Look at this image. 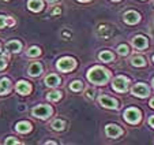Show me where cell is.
I'll return each instance as SVG.
<instances>
[{"instance_id": "1", "label": "cell", "mask_w": 154, "mask_h": 145, "mask_svg": "<svg viewBox=\"0 0 154 145\" xmlns=\"http://www.w3.org/2000/svg\"><path fill=\"white\" fill-rule=\"evenodd\" d=\"M109 78H111V72L100 66H94L87 71V79H89L91 84L105 85L109 81Z\"/></svg>"}, {"instance_id": "2", "label": "cell", "mask_w": 154, "mask_h": 145, "mask_svg": "<svg viewBox=\"0 0 154 145\" xmlns=\"http://www.w3.org/2000/svg\"><path fill=\"white\" fill-rule=\"evenodd\" d=\"M56 67H57V70H60V71H71V70H74L76 67V60L74 58H70V56H66V58H61L57 60V63H56Z\"/></svg>"}, {"instance_id": "3", "label": "cell", "mask_w": 154, "mask_h": 145, "mask_svg": "<svg viewBox=\"0 0 154 145\" xmlns=\"http://www.w3.org/2000/svg\"><path fill=\"white\" fill-rule=\"evenodd\" d=\"M52 112H53L52 107H51V105H45V104L37 105V107H34L32 111L33 116H35V118H38V119H48L52 115Z\"/></svg>"}, {"instance_id": "4", "label": "cell", "mask_w": 154, "mask_h": 145, "mask_svg": "<svg viewBox=\"0 0 154 145\" xmlns=\"http://www.w3.org/2000/svg\"><path fill=\"white\" fill-rule=\"evenodd\" d=\"M140 118H142V114H140V111L138 108L131 107L128 110H125V112H124V119L128 123H131V125L138 123L140 121Z\"/></svg>"}, {"instance_id": "5", "label": "cell", "mask_w": 154, "mask_h": 145, "mask_svg": "<svg viewBox=\"0 0 154 145\" xmlns=\"http://www.w3.org/2000/svg\"><path fill=\"white\" fill-rule=\"evenodd\" d=\"M128 84H130L128 78H125V77H123V76H119L113 79V84L112 85H113V89L116 90V92L124 93V92H127V89H128Z\"/></svg>"}, {"instance_id": "6", "label": "cell", "mask_w": 154, "mask_h": 145, "mask_svg": "<svg viewBox=\"0 0 154 145\" xmlns=\"http://www.w3.org/2000/svg\"><path fill=\"white\" fill-rule=\"evenodd\" d=\"M131 92H132V95L137 96V97H147L149 96V86L145 84H137L132 89H131Z\"/></svg>"}, {"instance_id": "7", "label": "cell", "mask_w": 154, "mask_h": 145, "mask_svg": "<svg viewBox=\"0 0 154 145\" xmlns=\"http://www.w3.org/2000/svg\"><path fill=\"white\" fill-rule=\"evenodd\" d=\"M105 133H106L108 137H111V138H117L119 136H122L123 131L117 125H106Z\"/></svg>"}, {"instance_id": "8", "label": "cell", "mask_w": 154, "mask_h": 145, "mask_svg": "<svg viewBox=\"0 0 154 145\" xmlns=\"http://www.w3.org/2000/svg\"><path fill=\"white\" fill-rule=\"evenodd\" d=\"M15 89H17V92L19 93V95L26 96L32 92V85H30L27 81H19L17 84V86H15Z\"/></svg>"}, {"instance_id": "9", "label": "cell", "mask_w": 154, "mask_h": 145, "mask_svg": "<svg viewBox=\"0 0 154 145\" xmlns=\"http://www.w3.org/2000/svg\"><path fill=\"white\" fill-rule=\"evenodd\" d=\"M124 21L128 25H135L140 21V15L137 11H127L124 14Z\"/></svg>"}, {"instance_id": "10", "label": "cell", "mask_w": 154, "mask_h": 145, "mask_svg": "<svg viewBox=\"0 0 154 145\" xmlns=\"http://www.w3.org/2000/svg\"><path fill=\"white\" fill-rule=\"evenodd\" d=\"M100 104L105 108H117V102L108 96H100Z\"/></svg>"}, {"instance_id": "11", "label": "cell", "mask_w": 154, "mask_h": 145, "mask_svg": "<svg viewBox=\"0 0 154 145\" xmlns=\"http://www.w3.org/2000/svg\"><path fill=\"white\" fill-rule=\"evenodd\" d=\"M132 45H134L137 50H146L149 45L147 38L143 37V36H137V37L132 40Z\"/></svg>"}, {"instance_id": "12", "label": "cell", "mask_w": 154, "mask_h": 145, "mask_svg": "<svg viewBox=\"0 0 154 145\" xmlns=\"http://www.w3.org/2000/svg\"><path fill=\"white\" fill-rule=\"evenodd\" d=\"M15 130L20 134H26L29 131H32V123L27 122V121H22V122H18L15 126Z\"/></svg>"}, {"instance_id": "13", "label": "cell", "mask_w": 154, "mask_h": 145, "mask_svg": "<svg viewBox=\"0 0 154 145\" xmlns=\"http://www.w3.org/2000/svg\"><path fill=\"white\" fill-rule=\"evenodd\" d=\"M11 81L8 78H2L0 79V96L3 95H7V93L11 92Z\"/></svg>"}, {"instance_id": "14", "label": "cell", "mask_w": 154, "mask_h": 145, "mask_svg": "<svg viewBox=\"0 0 154 145\" xmlns=\"http://www.w3.org/2000/svg\"><path fill=\"white\" fill-rule=\"evenodd\" d=\"M6 50L8 51V52H19L20 50H22V44H20V41L18 40H11L8 41V43L6 44Z\"/></svg>"}, {"instance_id": "15", "label": "cell", "mask_w": 154, "mask_h": 145, "mask_svg": "<svg viewBox=\"0 0 154 145\" xmlns=\"http://www.w3.org/2000/svg\"><path fill=\"white\" fill-rule=\"evenodd\" d=\"M27 7H29L30 11L40 12L41 10L44 8V3L41 0H29V2H27Z\"/></svg>"}, {"instance_id": "16", "label": "cell", "mask_w": 154, "mask_h": 145, "mask_svg": "<svg viewBox=\"0 0 154 145\" xmlns=\"http://www.w3.org/2000/svg\"><path fill=\"white\" fill-rule=\"evenodd\" d=\"M45 85L51 88H55L57 85H60V77L56 76V74H49V76L45 78Z\"/></svg>"}, {"instance_id": "17", "label": "cell", "mask_w": 154, "mask_h": 145, "mask_svg": "<svg viewBox=\"0 0 154 145\" xmlns=\"http://www.w3.org/2000/svg\"><path fill=\"white\" fill-rule=\"evenodd\" d=\"M42 72V66H41V63H32L29 67V76L32 77H38Z\"/></svg>"}, {"instance_id": "18", "label": "cell", "mask_w": 154, "mask_h": 145, "mask_svg": "<svg viewBox=\"0 0 154 145\" xmlns=\"http://www.w3.org/2000/svg\"><path fill=\"white\" fill-rule=\"evenodd\" d=\"M64 127H66V122L61 121V119H56V121H53L52 122V129L53 130L61 131V130H64Z\"/></svg>"}, {"instance_id": "19", "label": "cell", "mask_w": 154, "mask_h": 145, "mask_svg": "<svg viewBox=\"0 0 154 145\" xmlns=\"http://www.w3.org/2000/svg\"><path fill=\"white\" fill-rule=\"evenodd\" d=\"M131 63L134 64L135 67H143L146 64V60L142 56H134V58L131 59Z\"/></svg>"}, {"instance_id": "20", "label": "cell", "mask_w": 154, "mask_h": 145, "mask_svg": "<svg viewBox=\"0 0 154 145\" xmlns=\"http://www.w3.org/2000/svg\"><path fill=\"white\" fill-rule=\"evenodd\" d=\"M100 59H101L102 62H112L113 60V53L109 52V51H102V52L100 53Z\"/></svg>"}, {"instance_id": "21", "label": "cell", "mask_w": 154, "mask_h": 145, "mask_svg": "<svg viewBox=\"0 0 154 145\" xmlns=\"http://www.w3.org/2000/svg\"><path fill=\"white\" fill-rule=\"evenodd\" d=\"M60 99H61V92H59V90H52V92L48 93V100H51V102H57Z\"/></svg>"}, {"instance_id": "22", "label": "cell", "mask_w": 154, "mask_h": 145, "mask_svg": "<svg viewBox=\"0 0 154 145\" xmlns=\"http://www.w3.org/2000/svg\"><path fill=\"white\" fill-rule=\"evenodd\" d=\"M40 55H41V50L38 47H30L29 51H27V56H30V58H37Z\"/></svg>"}, {"instance_id": "23", "label": "cell", "mask_w": 154, "mask_h": 145, "mask_svg": "<svg viewBox=\"0 0 154 145\" xmlns=\"http://www.w3.org/2000/svg\"><path fill=\"white\" fill-rule=\"evenodd\" d=\"M71 90H74V92H79V90H82V88H83V84H82L81 81H72L70 85Z\"/></svg>"}, {"instance_id": "24", "label": "cell", "mask_w": 154, "mask_h": 145, "mask_svg": "<svg viewBox=\"0 0 154 145\" xmlns=\"http://www.w3.org/2000/svg\"><path fill=\"white\" fill-rule=\"evenodd\" d=\"M128 51H130V50H128V47L124 45V44H122V45L117 47V52H119L120 55H127Z\"/></svg>"}, {"instance_id": "25", "label": "cell", "mask_w": 154, "mask_h": 145, "mask_svg": "<svg viewBox=\"0 0 154 145\" xmlns=\"http://www.w3.org/2000/svg\"><path fill=\"white\" fill-rule=\"evenodd\" d=\"M7 66V56H0V70H4Z\"/></svg>"}, {"instance_id": "26", "label": "cell", "mask_w": 154, "mask_h": 145, "mask_svg": "<svg viewBox=\"0 0 154 145\" xmlns=\"http://www.w3.org/2000/svg\"><path fill=\"white\" fill-rule=\"evenodd\" d=\"M12 144L17 145V144H20V142L18 141V140H15L14 137H8V138L6 140V145H12Z\"/></svg>"}, {"instance_id": "27", "label": "cell", "mask_w": 154, "mask_h": 145, "mask_svg": "<svg viewBox=\"0 0 154 145\" xmlns=\"http://www.w3.org/2000/svg\"><path fill=\"white\" fill-rule=\"evenodd\" d=\"M94 95H96V90L94 89H87L86 90V97L87 99H94Z\"/></svg>"}, {"instance_id": "28", "label": "cell", "mask_w": 154, "mask_h": 145, "mask_svg": "<svg viewBox=\"0 0 154 145\" xmlns=\"http://www.w3.org/2000/svg\"><path fill=\"white\" fill-rule=\"evenodd\" d=\"M4 26H7L6 25V17H4V15H0V29H3Z\"/></svg>"}, {"instance_id": "29", "label": "cell", "mask_w": 154, "mask_h": 145, "mask_svg": "<svg viewBox=\"0 0 154 145\" xmlns=\"http://www.w3.org/2000/svg\"><path fill=\"white\" fill-rule=\"evenodd\" d=\"M6 25L7 26H12V25H15V21L10 17H6Z\"/></svg>"}, {"instance_id": "30", "label": "cell", "mask_w": 154, "mask_h": 145, "mask_svg": "<svg viewBox=\"0 0 154 145\" xmlns=\"http://www.w3.org/2000/svg\"><path fill=\"white\" fill-rule=\"evenodd\" d=\"M60 12H61L60 7H57V8H55V10H53V11H52V14H53V15H59V14H60Z\"/></svg>"}, {"instance_id": "31", "label": "cell", "mask_w": 154, "mask_h": 145, "mask_svg": "<svg viewBox=\"0 0 154 145\" xmlns=\"http://www.w3.org/2000/svg\"><path fill=\"white\" fill-rule=\"evenodd\" d=\"M149 125L154 127V116H150V119H149Z\"/></svg>"}, {"instance_id": "32", "label": "cell", "mask_w": 154, "mask_h": 145, "mask_svg": "<svg viewBox=\"0 0 154 145\" xmlns=\"http://www.w3.org/2000/svg\"><path fill=\"white\" fill-rule=\"evenodd\" d=\"M150 107H151V108H154V99H151V102H150Z\"/></svg>"}, {"instance_id": "33", "label": "cell", "mask_w": 154, "mask_h": 145, "mask_svg": "<svg viewBox=\"0 0 154 145\" xmlns=\"http://www.w3.org/2000/svg\"><path fill=\"white\" fill-rule=\"evenodd\" d=\"M78 2H82V3H87V2H91V0H78Z\"/></svg>"}, {"instance_id": "34", "label": "cell", "mask_w": 154, "mask_h": 145, "mask_svg": "<svg viewBox=\"0 0 154 145\" xmlns=\"http://www.w3.org/2000/svg\"><path fill=\"white\" fill-rule=\"evenodd\" d=\"M47 2H49V3H56V2H59V0H47Z\"/></svg>"}, {"instance_id": "35", "label": "cell", "mask_w": 154, "mask_h": 145, "mask_svg": "<svg viewBox=\"0 0 154 145\" xmlns=\"http://www.w3.org/2000/svg\"><path fill=\"white\" fill-rule=\"evenodd\" d=\"M0 52H2V44H0Z\"/></svg>"}, {"instance_id": "36", "label": "cell", "mask_w": 154, "mask_h": 145, "mask_svg": "<svg viewBox=\"0 0 154 145\" xmlns=\"http://www.w3.org/2000/svg\"><path fill=\"white\" fill-rule=\"evenodd\" d=\"M113 2H120V0H113Z\"/></svg>"}, {"instance_id": "37", "label": "cell", "mask_w": 154, "mask_h": 145, "mask_svg": "<svg viewBox=\"0 0 154 145\" xmlns=\"http://www.w3.org/2000/svg\"><path fill=\"white\" fill-rule=\"evenodd\" d=\"M153 86H154V79H153Z\"/></svg>"}, {"instance_id": "38", "label": "cell", "mask_w": 154, "mask_h": 145, "mask_svg": "<svg viewBox=\"0 0 154 145\" xmlns=\"http://www.w3.org/2000/svg\"><path fill=\"white\" fill-rule=\"evenodd\" d=\"M153 62H154V56H153Z\"/></svg>"}]
</instances>
